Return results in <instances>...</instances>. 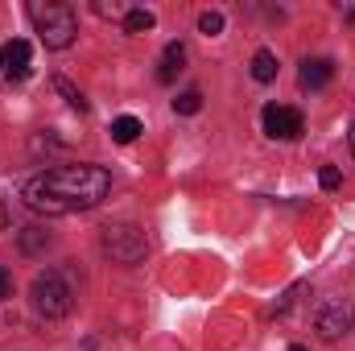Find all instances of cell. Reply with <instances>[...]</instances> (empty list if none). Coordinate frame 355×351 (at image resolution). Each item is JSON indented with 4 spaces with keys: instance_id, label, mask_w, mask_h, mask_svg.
<instances>
[{
    "instance_id": "2",
    "label": "cell",
    "mask_w": 355,
    "mask_h": 351,
    "mask_svg": "<svg viewBox=\"0 0 355 351\" xmlns=\"http://www.w3.org/2000/svg\"><path fill=\"white\" fill-rule=\"evenodd\" d=\"M29 17L37 25V37L46 50H67L79 33V21L67 4H29Z\"/></svg>"
},
{
    "instance_id": "20",
    "label": "cell",
    "mask_w": 355,
    "mask_h": 351,
    "mask_svg": "<svg viewBox=\"0 0 355 351\" xmlns=\"http://www.w3.org/2000/svg\"><path fill=\"white\" fill-rule=\"evenodd\" d=\"M352 153H355V124H352Z\"/></svg>"
},
{
    "instance_id": "1",
    "label": "cell",
    "mask_w": 355,
    "mask_h": 351,
    "mask_svg": "<svg viewBox=\"0 0 355 351\" xmlns=\"http://www.w3.org/2000/svg\"><path fill=\"white\" fill-rule=\"evenodd\" d=\"M112 190V174L103 166H54L42 174L25 178L21 186V203L37 215H75V211H91L107 198Z\"/></svg>"
},
{
    "instance_id": "9",
    "label": "cell",
    "mask_w": 355,
    "mask_h": 351,
    "mask_svg": "<svg viewBox=\"0 0 355 351\" xmlns=\"http://www.w3.org/2000/svg\"><path fill=\"white\" fill-rule=\"evenodd\" d=\"M182 62H186V46H182V42H170L166 54H162V71H157V79H162V83H174L178 71H182Z\"/></svg>"
},
{
    "instance_id": "17",
    "label": "cell",
    "mask_w": 355,
    "mask_h": 351,
    "mask_svg": "<svg viewBox=\"0 0 355 351\" xmlns=\"http://www.w3.org/2000/svg\"><path fill=\"white\" fill-rule=\"evenodd\" d=\"M318 182H322V190H339V182H343V174H339L335 166H322V174H318Z\"/></svg>"
},
{
    "instance_id": "12",
    "label": "cell",
    "mask_w": 355,
    "mask_h": 351,
    "mask_svg": "<svg viewBox=\"0 0 355 351\" xmlns=\"http://www.w3.org/2000/svg\"><path fill=\"white\" fill-rule=\"evenodd\" d=\"M252 79L257 83H272L277 79V54L272 50H257L252 54Z\"/></svg>"
},
{
    "instance_id": "11",
    "label": "cell",
    "mask_w": 355,
    "mask_h": 351,
    "mask_svg": "<svg viewBox=\"0 0 355 351\" xmlns=\"http://www.w3.org/2000/svg\"><path fill=\"white\" fill-rule=\"evenodd\" d=\"M137 137H141V120L137 116H116L112 120V141L116 145H132Z\"/></svg>"
},
{
    "instance_id": "19",
    "label": "cell",
    "mask_w": 355,
    "mask_h": 351,
    "mask_svg": "<svg viewBox=\"0 0 355 351\" xmlns=\"http://www.w3.org/2000/svg\"><path fill=\"white\" fill-rule=\"evenodd\" d=\"M0 232H8V211H4V203H0Z\"/></svg>"
},
{
    "instance_id": "10",
    "label": "cell",
    "mask_w": 355,
    "mask_h": 351,
    "mask_svg": "<svg viewBox=\"0 0 355 351\" xmlns=\"http://www.w3.org/2000/svg\"><path fill=\"white\" fill-rule=\"evenodd\" d=\"M17 244H21L25 257H37L42 248H50V232H42V228H21V232H17Z\"/></svg>"
},
{
    "instance_id": "14",
    "label": "cell",
    "mask_w": 355,
    "mask_h": 351,
    "mask_svg": "<svg viewBox=\"0 0 355 351\" xmlns=\"http://www.w3.org/2000/svg\"><path fill=\"white\" fill-rule=\"evenodd\" d=\"M198 108H202V95H198V91H182V95L174 99V112H178V116H194Z\"/></svg>"
},
{
    "instance_id": "8",
    "label": "cell",
    "mask_w": 355,
    "mask_h": 351,
    "mask_svg": "<svg viewBox=\"0 0 355 351\" xmlns=\"http://www.w3.org/2000/svg\"><path fill=\"white\" fill-rule=\"evenodd\" d=\"M331 79H335V62L331 58H306L302 71H297V83L306 91H322Z\"/></svg>"
},
{
    "instance_id": "6",
    "label": "cell",
    "mask_w": 355,
    "mask_h": 351,
    "mask_svg": "<svg viewBox=\"0 0 355 351\" xmlns=\"http://www.w3.org/2000/svg\"><path fill=\"white\" fill-rule=\"evenodd\" d=\"M261 124H265V132L272 137V141H297V137H302V128H306V116H302L297 108L268 103L265 112H261Z\"/></svg>"
},
{
    "instance_id": "13",
    "label": "cell",
    "mask_w": 355,
    "mask_h": 351,
    "mask_svg": "<svg viewBox=\"0 0 355 351\" xmlns=\"http://www.w3.org/2000/svg\"><path fill=\"white\" fill-rule=\"evenodd\" d=\"M153 25H157V17H153L149 8H128V12H124V29H128V33H149Z\"/></svg>"
},
{
    "instance_id": "5",
    "label": "cell",
    "mask_w": 355,
    "mask_h": 351,
    "mask_svg": "<svg viewBox=\"0 0 355 351\" xmlns=\"http://www.w3.org/2000/svg\"><path fill=\"white\" fill-rule=\"evenodd\" d=\"M352 323H355V306L347 298H327V302L318 306V314H314V331H318L327 343L343 339V335L352 331Z\"/></svg>"
},
{
    "instance_id": "18",
    "label": "cell",
    "mask_w": 355,
    "mask_h": 351,
    "mask_svg": "<svg viewBox=\"0 0 355 351\" xmlns=\"http://www.w3.org/2000/svg\"><path fill=\"white\" fill-rule=\"evenodd\" d=\"M8 293H12V277H8V273H4V264H0V302H4Z\"/></svg>"
},
{
    "instance_id": "4",
    "label": "cell",
    "mask_w": 355,
    "mask_h": 351,
    "mask_svg": "<svg viewBox=\"0 0 355 351\" xmlns=\"http://www.w3.org/2000/svg\"><path fill=\"white\" fill-rule=\"evenodd\" d=\"M103 252L116 264H141L149 244H145V232H137L132 223H116V228H103Z\"/></svg>"
},
{
    "instance_id": "21",
    "label": "cell",
    "mask_w": 355,
    "mask_h": 351,
    "mask_svg": "<svg viewBox=\"0 0 355 351\" xmlns=\"http://www.w3.org/2000/svg\"><path fill=\"white\" fill-rule=\"evenodd\" d=\"M289 351H306V348H302V343H293V348H289Z\"/></svg>"
},
{
    "instance_id": "16",
    "label": "cell",
    "mask_w": 355,
    "mask_h": 351,
    "mask_svg": "<svg viewBox=\"0 0 355 351\" xmlns=\"http://www.w3.org/2000/svg\"><path fill=\"white\" fill-rule=\"evenodd\" d=\"M198 29H202L207 37L223 33V12H202V17H198Z\"/></svg>"
},
{
    "instance_id": "7",
    "label": "cell",
    "mask_w": 355,
    "mask_h": 351,
    "mask_svg": "<svg viewBox=\"0 0 355 351\" xmlns=\"http://www.w3.org/2000/svg\"><path fill=\"white\" fill-rule=\"evenodd\" d=\"M0 71H4V79H8V83L29 79V71H33V46H29L25 37L4 42V46H0Z\"/></svg>"
},
{
    "instance_id": "15",
    "label": "cell",
    "mask_w": 355,
    "mask_h": 351,
    "mask_svg": "<svg viewBox=\"0 0 355 351\" xmlns=\"http://www.w3.org/2000/svg\"><path fill=\"white\" fill-rule=\"evenodd\" d=\"M54 91H62V95H67V103H71L75 112H87V99H83V91H75L67 79H54Z\"/></svg>"
},
{
    "instance_id": "3",
    "label": "cell",
    "mask_w": 355,
    "mask_h": 351,
    "mask_svg": "<svg viewBox=\"0 0 355 351\" xmlns=\"http://www.w3.org/2000/svg\"><path fill=\"white\" fill-rule=\"evenodd\" d=\"M29 302L42 318H67L71 306H75V293L58 273H37L33 285H29Z\"/></svg>"
}]
</instances>
